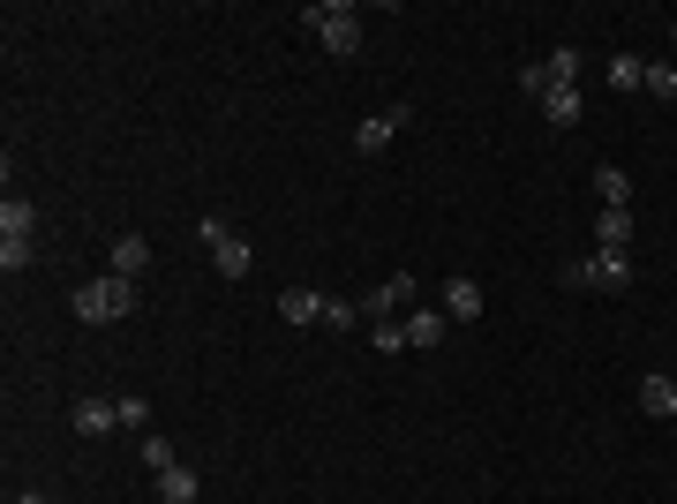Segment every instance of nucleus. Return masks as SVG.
Here are the masks:
<instances>
[{"mask_svg":"<svg viewBox=\"0 0 677 504\" xmlns=\"http://www.w3.org/2000/svg\"><path fill=\"white\" fill-rule=\"evenodd\" d=\"M670 39H677V23H670Z\"/></svg>","mask_w":677,"mask_h":504,"instance_id":"bb28decb","label":"nucleus"},{"mask_svg":"<svg viewBox=\"0 0 677 504\" xmlns=\"http://www.w3.org/2000/svg\"><path fill=\"white\" fill-rule=\"evenodd\" d=\"M301 23H309V39L324 45L332 61H354V53H362V8H354V0H316Z\"/></svg>","mask_w":677,"mask_h":504,"instance_id":"f03ea898","label":"nucleus"},{"mask_svg":"<svg viewBox=\"0 0 677 504\" xmlns=\"http://www.w3.org/2000/svg\"><path fill=\"white\" fill-rule=\"evenodd\" d=\"M519 90H527V98H535V106H542V98H550V76H542V61H535V68H519Z\"/></svg>","mask_w":677,"mask_h":504,"instance_id":"a878e982","label":"nucleus"},{"mask_svg":"<svg viewBox=\"0 0 677 504\" xmlns=\"http://www.w3.org/2000/svg\"><path fill=\"white\" fill-rule=\"evenodd\" d=\"M324 301L332 294H316V287H287V294H279V317H287V324H324Z\"/></svg>","mask_w":677,"mask_h":504,"instance_id":"f8f14e48","label":"nucleus"},{"mask_svg":"<svg viewBox=\"0 0 677 504\" xmlns=\"http://www.w3.org/2000/svg\"><path fill=\"white\" fill-rule=\"evenodd\" d=\"M68 421H76V437H106V429H121V407L98 399V392H84V399L68 407Z\"/></svg>","mask_w":677,"mask_h":504,"instance_id":"0eeeda50","label":"nucleus"},{"mask_svg":"<svg viewBox=\"0 0 677 504\" xmlns=\"http://www.w3.org/2000/svg\"><path fill=\"white\" fill-rule=\"evenodd\" d=\"M354 324H362V301H324V332H354Z\"/></svg>","mask_w":677,"mask_h":504,"instance_id":"4be33fe9","label":"nucleus"},{"mask_svg":"<svg viewBox=\"0 0 677 504\" xmlns=\"http://www.w3.org/2000/svg\"><path fill=\"white\" fill-rule=\"evenodd\" d=\"M594 196L610 211H633V173L625 167H594Z\"/></svg>","mask_w":677,"mask_h":504,"instance_id":"2eb2a0df","label":"nucleus"},{"mask_svg":"<svg viewBox=\"0 0 677 504\" xmlns=\"http://www.w3.org/2000/svg\"><path fill=\"white\" fill-rule=\"evenodd\" d=\"M39 264V242H0V271L15 279V271H31Z\"/></svg>","mask_w":677,"mask_h":504,"instance_id":"412c9836","label":"nucleus"},{"mask_svg":"<svg viewBox=\"0 0 677 504\" xmlns=\"http://www.w3.org/2000/svg\"><path fill=\"white\" fill-rule=\"evenodd\" d=\"M407 121H415V106H384V114H369V121L354 128V151H362V159H377V151H391V136H399Z\"/></svg>","mask_w":677,"mask_h":504,"instance_id":"423d86ee","label":"nucleus"},{"mask_svg":"<svg viewBox=\"0 0 677 504\" xmlns=\"http://www.w3.org/2000/svg\"><path fill=\"white\" fill-rule=\"evenodd\" d=\"M647 90H655V98H677V61H647Z\"/></svg>","mask_w":677,"mask_h":504,"instance_id":"b1692460","label":"nucleus"},{"mask_svg":"<svg viewBox=\"0 0 677 504\" xmlns=\"http://www.w3.org/2000/svg\"><path fill=\"white\" fill-rule=\"evenodd\" d=\"M114 407H121V429H136V437L151 429V399H143V392H128V399H114Z\"/></svg>","mask_w":677,"mask_h":504,"instance_id":"5701e85b","label":"nucleus"},{"mask_svg":"<svg viewBox=\"0 0 677 504\" xmlns=\"http://www.w3.org/2000/svg\"><path fill=\"white\" fill-rule=\"evenodd\" d=\"M640 407H647L655 421H670V429H677V377L647 369V377H640Z\"/></svg>","mask_w":677,"mask_h":504,"instance_id":"1a4fd4ad","label":"nucleus"},{"mask_svg":"<svg viewBox=\"0 0 677 504\" xmlns=\"http://www.w3.org/2000/svg\"><path fill=\"white\" fill-rule=\"evenodd\" d=\"M136 452H143V467H151V474L181 467V460H173V437H159V429H143V437H136Z\"/></svg>","mask_w":677,"mask_h":504,"instance_id":"6ab92c4d","label":"nucleus"},{"mask_svg":"<svg viewBox=\"0 0 677 504\" xmlns=\"http://www.w3.org/2000/svg\"><path fill=\"white\" fill-rule=\"evenodd\" d=\"M415 294H422V279H415V271H391L384 287H369V294H362V324H391V317H407V309H415Z\"/></svg>","mask_w":677,"mask_h":504,"instance_id":"39448f33","label":"nucleus"},{"mask_svg":"<svg viewBox=\"0 0 677 504\" xmlns=\"http://www.w3.org/2000/svg\"><path fill=\"white\" fill-rule=\"evenodd\" d=\"M369 339H377V354H407V324H369Z\"/></svg>","mask_w":677,"mask_h":504,"instance_id":"393cba45","label":"nucleus"},{"mask_svg":"<svg viewBox=\"0 0 677 504\" xmlns=\"http://www.w3.org/2000/svg\"><path fill=\"white\" fill-rule=\"evenodd\" d=\"M196 242L212 249L218 279H249V271H256V242H249V234H234L226 218H196Z\"/></svg>","mask_w":677,"mask_h":504,"instance_id":"20e7f679","label":"nucleus"},{"mask_svg":"<svg viewBox=\"0 0 677 504\" xmlns=\"http://www.w3.org/2000/svg\"><path fill=\"white\" fill-rule=\"evenodd\" d=\"M594 249H633V211H594Z\"/></svg>","mask_w":677,"mask_h":504,"instance_id":"4468645a","label":"nucleus"},{"mask_svg":"<svg viewBox=\"0 0 677 504\" xmlns=\"http://www.w3.org/2000/svg\"><path fill=\"white\" fill-rule=\"evenodd\" d=\"M542 76H550V90H557V84H572V76H580V45H557L550 61H542Z\"/></svg>","mask_w":677,"mask_h":504,"instance_id":"aec40b11","label":"nucleus"},{"mask_svg":"<svg viewBox=\"0 0 677 504\" xmlns=\"http://www.w3.org/2000/svg\"><path fill=\"white\" fill-rule=\"evenodd\" d=\"M610 84L617 90H647V61H640V53H610Z\"/></svg>","mask_w":677,"mask_h":504,"instance_id":"a211bd4d","label":"nucleus"},{"mask_svg":"<svg viewBox=\"0 0 677 504\" xmlns=\"http://www.w3.org/2000/svg\"><path fill=\"white\" fill-rule=\"evenodd\" d=\"M542 121H550V128H580V121H588V98H580V84H557L550 98H542Z\"/></svg>","mask_w":677,"mask_h":504,"instance_id":"9d476101","label":"nucleus"},{"mask_svg":"<svg viewBox=\"0 0 677 504\" xmlns=\"http://www.w3.org/2000/svg\"><path fill=\"white\" fill-rule=\"evenodd\" d=\"M196 490H204L196 467H166V474H159V504H196Z\"/></svg>","mask_w":677,"mask_h":504,"instance_id":"f3484780","label":"nucleus"},{"mask_svg":"<svg viewBox=\"0 0 677 504\" xmlns=\"http://www.w3.org/2000/svg\"><path fill=\"white\" fill-rule=\"evenodd\" d=\"M557 287H565V294H625V287H633V256L588 249V256H572V264H557Z\"/></svg>","mask_w":677,"mask_h":504,"instance_id":"f257e3e1","label":"nucleus"},{"mask_svg":"<svg viewBox=\"0 0 677 504\" xmlns=\"http://www.w3.org/2000/svg\"><path fill=\"white\" fill-rule=\"evenodd\" d=\"M68 309H76V324H121L128 309H136V279H84L76 294H68Z\"/></svg>","mask_w":677,"mask_h":504,"instance_id":"7ed1b4c3","label":"nucleus"},{"mask_svg":"<svg viewBox=\"0 0 677 504\" xmlns=\"http://www.w3.org/2000/svg\"><path fill=\"white\" fill-rule=\"evenodd\" d=\"M444 317H452V324H474V317H482V279H444Z\"/></svg>","mask_w":677,"mask_h":504,"instance_id":"9b49d317","label":"nucleus"},{"mask_svg":"<svg viewBox=\"0 0 677 504\" xmlns=\"http://www.w3.org/2000/svg\"><path fill=\"white\" fill-rule=\"evenodd\" d=\"M0 242H39V204L8 196V204H0Z\"/></svg>","mask_w":677,"mask_h":504,"instance_id":"ddd939ff","label":"nucleus"},{"mask_svg":"<svg viewBox=\"0 0 677 504\" xmlns=\"http://www.w3.org/2000/svg\"><path fill=\"white\" fill-rule=\"evenodd\" d=\"M106 271L143 287V271H151V242H143V234H121V242H114V256H106Z\"/></svg>","mask_w":677,"mask_h":504,"instance_id":"6e6552de","label":"nucleus"},{"mask_svg":"<svg viewBox=\"0 0 677 504\" xmlns=\"http://www.w3.org/2000/svg\"><path fill=\"white\" fill-rule=\"evenodd\" d=\"M399 324H407V346H437V339H444V324H452V317H444V309H407Z\"/></svg>","mask_w":677,"mask_h":504,"instance_id":"dca6fc26","label":"nucleus"}]
</instances>
